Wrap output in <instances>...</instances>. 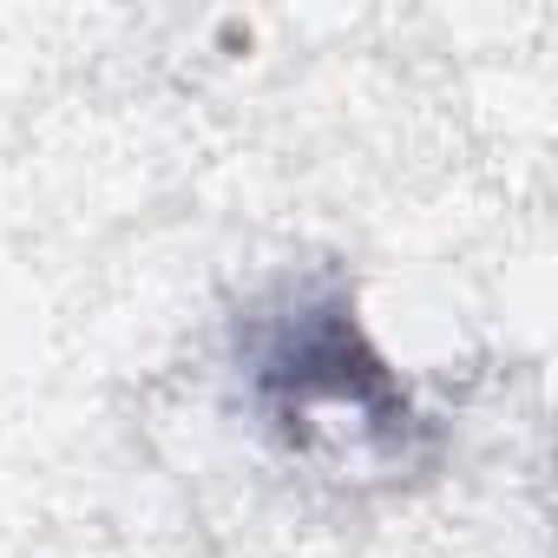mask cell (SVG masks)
I'll list each match as a JSON object with an SVG mask.
<instances>
[{"mask_svg": "<svg viewBox=\"0 0 558 558\" xmlns=\"http://www.w3.org/2000/svg\"><path fill=\"white\" fill-rule=\"evenodd\" d=\"M236 381L276 447L336 480H401L434 453V421L329 269L290 276L243 310Z\"/></svg>", "mask_w": 558, "mask_h": 558, "instance_id": "6da1fadb", "label": "cell"}]
</instances>
